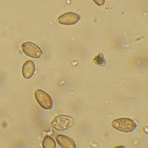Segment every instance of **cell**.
<instances>
[{
  "label": "cell",
  "instance_id": "obj_6",
  "mask_svg": "<svg viewBox=\"0 0 148 148\" xmlns=\"http://www.w3.org/2000/svg\"><path fill=\"white\" fill-rule=\"evenodd\" d=\"M36 72V65L34 62L31 60L26 61L22 65V74L26 79H29L34 75Z\"/></svg>",
  "mask_w": 148,
  "mask_h": 148
},
{
  "label": "cell",
  "instance_id": "obj_3",
  "mask_svg": "<svg viewBox=\"0 0 148 148\" xmlns=\"http://www.w3.org/2000/svg\"><path fill=\"white\" fill-rule=\"evenodd\" d=\"M35 98L41 108L49 110L53 107L52 98L45 91L38 89L35 92Z\"/></svg>",
  "mask_w": 148,
  "mask_h": 148
},
{
  "label": "cell",
  "instance_id": "obj_5",
  "mask_svg": "<svg viewBox=\"0 0 148 148\" xmlns=\"http://www.w3.org/2000/svg\"><path fill=\"white\" fill-rule=\"evenodd\" d=\"M81 17L74 12H67L58 17V22L63 25H74L80 20Z\"/></svg>",
  "mask_w": 148,
  "mask_h": 148
},
{
  "label": "cell",
  "instance_id": "obj_1",
  "mask_svg": "<svg viewBox=\"0 0 148 148\" xmlns=\"http://www.w3.org/2000/svg\"><path fill=\"white\" fill-rule=\"evenodd\" d=\"M111 125L116 130L126 133L133 132L136 127V124L133 120L127 118H118L113 120Z\"/></svg>",
  "mask_w": 148,
  "mask_h": 148
},
{
  "label": "cell",
  "instance_id": "obj_2",
  "mask_svg": "<svg viewBox=\"0 0 148 148\" xmlns=\"http://www.w3.org/2000/svg\"><path fill=\"white\" fill-rule=\"evenodd\" d=\"M74 124V119L68 116H58L53 120L51 125L55 130L65 131L68 130Z\"/></svg>",
  "mask_w": 148,
  "mask_h": 148
},
{
  "label": "cell",
  "instance_id": "obj_9",
  "mask_svg": "<svg viewBox=\"0 0 148 148\" xmlns=\"http://www.w3.org/2000/svg\"><path fill=\"white\" fill-rule=\"evenodd\" d=\"M94 3L98 6H101L104 4L105 0H92Z\"/></svg>",
  "mask_w": 148,
  "mask_h": 148
},
{
  "label": "cell",
  "instance_id": "obj_4",
  "mask_svg": "<svg viewBox=\"0 0 148 148\" xmlns=\"http://www.w3.org/2000/svg\"><path fill=\"white\" fill-rule=\"evenodd\" d=\"M22 49L24 54L34 58H39L42 54V49L36 43L26 42L22 45Z\"/></svg>",
  "mask_w": 148,
  "mask_h": 148
},
{
  "label": "cell",
  "instance_id": "obj_7",
  "mask_svg": "<svg viewBox=\"0 0 148 148\" xmlns=\"http://www.w3.org/2000/svg\"><path fill=\"white\" fill-rule=\"evenodd\" d=\"M56 140L58 144L62 148H76V143L71 138L65 135H57Z\"/></svg>",
  "mask_w": 148,
  "mask_h": 148
},
{
  "label": "cell",
  "instance_id": "obj_8",
  "mask_svg": "<svg viewBox=\"0 0 148 148\" xmlns=\"http://www.w3.org/2000/svg\"><path fill=\"white\" fill-rule=\"evenodd\" d=\"M42 145L43 148H55L56 147V143L52 138L46 136L42 140Z\"/></svg>",
  "mask_w": 148,
  "mask_h": 148
}]
</instances>
